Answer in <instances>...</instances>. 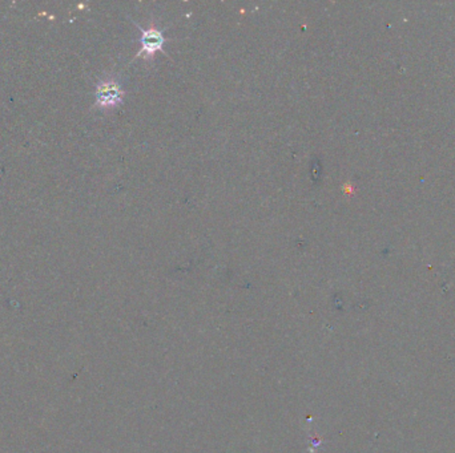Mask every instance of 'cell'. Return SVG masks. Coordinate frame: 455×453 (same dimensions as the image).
<instances>
[{"label": "cell", "instance_id": "2", "mask_svg": "<svg viewBox=\"0 0 455 453\" xmlns=\"http://www.w3.org/2000/svg\"><path fill=\"white\" fill-rule=\"evenodd\" d=\"M124 91L115 80H105L99 84L96 99L100 108H114L123 102Z\"/></svg>", "mask_w": 455, "mask_h": 453}, {"label": "cell", "instance_id": "1", "mask_svg": "<svg viewBox=\"0 0 455 453\" xmlns=\"http://www.w3.org/2000/svg\"><path fill=\"white\" fill-rule=\"evenodd\" d=\"M140 35V51L136 55V57H144V59H152L155 57L157 52L164 50V44L167 39L164 38L163 32L157 28L155 25H151L148 28H142Z\"/></svg>", "mask_w": 455, "mask_h": 453}]
</instances>
